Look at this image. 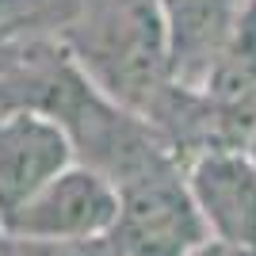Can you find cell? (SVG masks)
I'll return each instance as SVG.
<instances>
[{"label": "cell", "mask_w": 256, "mask_h": 256, "mask_svg": "<svg viewBox=\"0 0 256 256\" xmlns=\"http://www.w3.org/2000/svg\"><path fill=\"white\" fill-rule=\"evenodd\" d=\"M62 42L104 96L142 118H150L157 100L176 84L168 69L160 0L88 4V12L62 34Z\"/></svg>", "instance_id": "6da1fadb"}, {"label": "cell", "mask_w": 256, "mask_h": 256, "mask_svg": "<svg viewBox=\"0 0 256 256\" xmlns=\"http://www.w3.org/2000/svg\"><path fill=\"white\" fill-rule=\"evenodd\" d=\"M118 222L107 237L111 256H195L214 237L192 199L184 160H160L118 184Z\"/></svg>", "instance_id": "7a4b0ae2"}, {"label": "cell", "mask_w": 256, "mask_h": 256, "mask_svg": "<svg viewBox=\"0 0 256 256\" xmlns=\"http://www.w3.org/2000/svg\"><path fill=\"white\" fill-rule=\"evenodd\" d=\"M118 184L107 172L76 160L50 180L27 206L0 222V237L20 245L73 248V245H104L118 222Z\"/></svg>", "instance_id": "3957f363"}, {"label": "cell", "mask_w": 256, "mask_h": 256, "mask_svg": "<svg viewBox=\"0 0 256 256\" xmlns=\"http://www.w3.org/2000/svg\"><path fill=\"white\" fill-rule=\"evenodd\" d=\"M76 160L73 138L50 115L0 111V222L27 206Z\"/></svg>", "instance_id": "277c9868"}, {"label": "cell", "mask_w": 256, "mask_h": 256, "mask_svg": "<svg viewBox=\"0 0 256 256\" xmlns=\"http://www.w3.org/2000/svg\"><path fill=\"white\" fill-rule=\"evenodd\" d=\"M184 176L214 241L256 252V160L237 150H206L184 164Z\"/></svg>", "instance_id": "5b68a950"}, {"label": "cell", "mask_w": 256, "mask_h": 256, "mask_svg": "<svg viewBox=\"0 0 256 256\" xmlns=\"http://www.w3.org/2000/svg\"><path fill=\"white\" fill-rule=\"evenodd\" d=\"M245 0H160L164 34H168V69L184 88L210 84L214 69L237 34Z\"/></svg>", "instance_id": "8992f818"}, {"label": "cell", "mask_w": 256, "mask_h": 256, "mask_svg": "<svg viewBox=\"0 0 256 256\" xmlns=\"http://www.w3.org/2000/svg\"><path fill=\"white\" fill-rule=\"evenodd\" d=\"M84 12L88 0H0V46L16 50L42 38H62Z\"/></svg>", "instance_id": "52a82bcc"}, {"label": "cell", "mask_w": 256, "mask_h": 256, "mask_svg": "<svg viewBox=\"0 0 256 256\" xmlns=\"http://www.w3.org/2000/svg\"><path fill=\"white\" fill-rule=\"evenodd\" d=\"M234 100H237V115H241V122H237V150L256 160V88L245 92V96H234Z\"/></svg>", "instance_id": "ba28073f"}, {"label": "cell", "mask_w": 256, "mask_h": 256, "mask_svg": "<svg viewBox=\"0 0 256 256\" xmlns=\"http://www.w3.org/2000/svg\"><path fill=\"white\" fill-rule=\"evenodd\" d=\"M195 256H256V252L252 248H234V245H222V241H210L203 252H195Z\"/></svg>", "instance_id": "9c48e42d"}, {"label": "cell", "mask_w": 256, "mask_h": 256, "mask_svg": "<svg viewBox=\"0 0 256 256\" xmlns=\"http://www.w3.org/2000/svg\"><path fill=\"white\" fill-rule=\"evenodd\" d=\"M241 20H245L248 27H256V0H245V8H241Z\"/></svg>", "instance_id": "30bf717a"}, {"label": "cell", "mask_w": 256, "mask_h": 256, "mask_svg": "<svg viewBox=\"0 0 256 256\" xmlns=\"http://www.w3.org/2000/svg\"><path fill=\"white\" fill-rule=\"evenodd\" d=\"M0 50H4V46H0Z\"/></svg>", "instance_id": "8fae6325"}]
</instances>
